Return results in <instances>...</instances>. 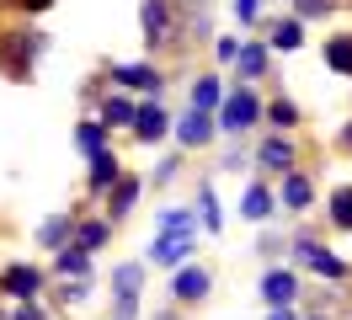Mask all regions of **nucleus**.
Wrapping results in <instances>:
<instances>
[{
  "label": "nucleus",
  "instance_id": "nucleus-20",
  "mask_svg": "<svg viewBox=\"0 0 352 320\" xmlns=\"http://www.w3.org/2000/svg\"><path fill=\"white\" fill-rule=\"evenodd\" d=\"M118 81H123V85H150L155 75H150V70H123V75H118Z\"/></svg>",
  "mask_w": 352,
  "mask_h": 320
},
{
  "label": "nucleus",
  "instance_id": "nucleus-28",
  "mask_svg": "<svg viewBox=\"0 0 352 320\" xmlns=\"http://www.w3.org/2000/svg\"><path fill=\"white\" fill-rule=\"evenodd\" d=\"M272 320H288V315H272Z\"/></svg>",
  "mask_w": 352,
  "mask_h": 320
},
{
  "label": "nucleus",
  "instance_id": "nucleus-13",
  "mask_svg": "<svg viewBox=\"0 0 352 320\" xmlns=\"http://www.w3.org/2000/svg\"><path fill=\"white\" fill-rule=\"evenodd\" d=\"M288 160H294V149H288V145H267L262 149V166H272V171H283Z\"/></svg>",
  "mask_w": 352,
  "mask_h": 320
},
{
  "label": "nucleus",
  "instance_id": "nucleus-12",
  "mask_svg": "<svg viewBox=\"0 0 352 320\" xmlns=\"http://www.w3.org/2000/svg\"><path fill=\"white\" fill-rule=\"evenodd\" d=\"M112 176H118V166H112V155H102V149H96V166H91V182H96V187H107Z\"/></svg>",
  "mask_w": 352,
  "mask_h": 320
},
{
  "label": "nucleus",
  "instance_id": "nucleus-7",
  "mask_svg": "<svg viewBox=\"0 0 352 320\" xmlns=\"http://www.w3.org/2000/svg\"><path fill=\"white\" fill-rule=\"evenodd\" d=\"M299 256H305L309 267H320V273H331V277L342 273V262H336V256H326V251H315V246H309V240H305V246H299Z\"/></svg>",
  "mask_w": 352,
  "mask_h": 320
},
{
  "label": "nucleus",
  "instance_id": "nucleus-9",
  "mask_svg": "<svg viewBox=\"0 0 352 320\" xmlns=\"http://www.w3.org/2000/svg\"><path fill=\"white\" fill-rule=\"evenodd\" d=\"M331 219H336L342 230H352V187H342L336 198H331Z\"/></svg>",
  "mask_w": 352,
  "mask_h": 320
},
{
  "label": "nucleus",
  "instance_id": "nucleus-26",
  "mask_svg": "<svg viewBox=\"0 0 352 320\" xmlns=\"http://www.w3.org/2000/svg\"><path fill=\"white\" fill-rule=\"evenodd\" d=\"M11 6H16V11H48L54 0H11Z\"/></svg>",
  "mask_w": 352,
  "mask_h": 320
},
{
  "label": "nucleus",
  "instance_id": "nucleus-3",
  "mask_svg": "<svg viewBox=\"0 0 352 320\" xmlns=\"http://www.w3.org/2000/svg\"><path fill=\"white\" fill-rule=\"evenodd\" d=\"M0 283H6V294H38V273H32V267H11V273L0 277Z\"/></svg>",
  "mask_w": 352,
  "mask_h": 320
},
{
  "label": "nucleus",
  "instance_id": "nucleus-5",
  "mask_svg": "<svg viewBox=\"0 0 352 320\" xmlns=\"http://www.w3.org/2000/svg\"><path fill=\"white\" fill-rule=\"evenodd\" d=\"M326 64H336L342 75H352V38H336V43H326Z\"/></svg>",
  "mask_w": 352,
  "mask_h": 320
},
{
  "label": "nucleus",
  "instance_id": "nucleus-25",
  "mask_svg": "<svg viewBox=\"0 0 352 320\" xmlns=\"http://www.w3.org/2000/svg\"><path fill=\"white\" fill-rule=\"evenodd\" d=\"M272 123H294V107H288V102H272Z\"/></svg>",
  "mask_w": 352,
  "mask_h": 320
},
{
  "label": "nucleus",
  "instance_id": "nucleus-17",
  "mask_svg": "<svg viewBox=\"0 0 352 320\" xmlns=\"http://www.w3.org/2000/svg\"><path fill=\"white\" fill-rule=\"evenodd\" d=\"M267 209H272V198H267L262 187H251V198H245V213H251V219H262Z\"/></svg>",
  "mask_w": 352,
  "mask_h": 320
},
{
  "label": "nucleus",
  "instance_id": "nucleus-8",
  "mask_svg": "<svg viewBox=\"0 0 352 320\" xmlns=\"http://www.w3.org/2000/svg\"><path fill=\"white\" fill-rule=\"evenodd\" d=\"M267 299H272V304H288V299H294V277L272 273V277H267Z\"/></svg>",
  "mask_w": 352,
  "mask_h": 320
},
{
  "label": "nucleus",
  "instance_id": "nucleus-11",
  "mask_svg": "<svg viewBox=\"0 0 352 320\" xmlns=\"http://www.w3.org/2000/svg\"><path fill=\"white\" fill-rule=\"evenodd\" d=\"M133 283H139V273H133V267H123V273H118V294H123V315L133 310V294H139Z\"/></svg>",
  "mask_w": 352,
  "mask_h": 320
},
{
  "label": "nucleus",
  "instance_id": "nucleus-4",
  "mask_svg": "<svg viewBox=\"0 0 352 320\" xmlns=\"http://www.w3.org/2000/svg\"><path fill=\"white\" fill-rule=\"evenodd\" d=\"M203 294H208V273H203V267L176 277V299H203Z\"/></svg>",
  "mask_w": 352,
  "mask_h": 320
},
{
  "label": "nucleus",
  "instance_id": "nucleus-10",
  "mask_svg": "<svg viewBox=\"0 0 352 320\" xmlns=\"http://www.w3.org/2000/svg\"><path fill=\"white\" fill-rule=\"evenodd\" d=\"M155 256H160V262H176V256H187V235H166V240L155 246Z\"/></svg>",
  "mask_w": 352,
  "mask_h": 320
},
{
  "label": "nucleus",
  "instance_id": "nucleus-24",
  "mask_svg": "<svg viewBox=\"0 0 352 320\" xmlns=\"http://www.w3.org/2000/svg\"><path fill=\"white\" fill-rule=\"evenodd\" d=\"M241 64L251 70V75H256V70H262V48H245V54H241Z\"/></svg>",
  "mask_w": 352,
  "mask_h": 320
},
{
  "label": "nucleus",
  "instance_id": "nucleus-14",
  "mask_svg": "<svg viewBox=\"0 0 352 320\" xmlns=\"http://www.w3.org/2000/svg\"><path fill=\"white\" fill-rule=\"evenodd\" d=\"M283 198H288V209H305V203H309V182H305V176H294Z\"/></svg>",
  "mask_w": 352,
  "mask_h": 320
},
{
  "label": "nucleus",
  "instance_id": "nucleus-16",
  "mask_svg": "<svg viewBox=\"0 0 352 320\" xmlns=\"http://www.w3.org/2000/svg\"><path fill=\"white\" fill-rule=\"evenodd\" d=\"M144 27H150V38H160V27H166V6H160V0L144 6Z\"/></svg>",
  "mask_w": 352,
  "mask_h": 320
},
{
  "label": "nucleus",
  "instance_id": "nucleus-19",
  "mask_svg": "<svg viewBox=\"0 0 352 320\" xmlns=\"http://www.w3.org/2000/svg\"><path fill=\"white\" fill-rule=\"evenodd\" d=\"M102 240H107L102 224H86V230H80V246H86V251H91V246H102Z\"/></svg>",
  "mask_w": 352,
  "mask_h": 320
},
{
  "label": "nucleus",
  "instance_id": "nucleus-6",
  "mask_svg": "<svg viewBox=\"0 0 352 320\" xmlns=\"http://www.w3.org/2000/svg\"><path fill=\"white\" fill-rule=\"evenodd\" d=\"M133 128H139V139H155V134H166V112H160V107H144Z\"/></svg>",
  "mask_w": 352,
  "mask_h": 320
},
{
  "label": "nucleus",
  "instance_id": "nucleus-18",
  "mask_svg": "<svg viewBox=\"0 0 352 320\" xmlns=\"http://www.w3.org/2000/svg\"><path fill=\"white\" fill-rule=\"evenodd\" d=\"M182 139H187V145H203V139H208V123H203V118L182 123Z\"/></svg>",
  "mask_w": 352,
  "mask_h": 320
},
{
  "label": "nucleus",
  "instance_id": "nucleus-27",
  "mask_svg": "<svg viewBox=\"0 0 352 320\" xmlns=\"http://www.w3.org/2000/svg\"><path fill=\"white\" fill-rule=\"evenodd\" d=\"M342 145H347V149H352V128H347V134H342Z\"/></svg>",
  "mask_w": 352,
  "mask_h": 320
},
{
  "label": "nucleus",
  "instance_id": "nucleus-2",
  "mask_svg": "<svg viewBox=\"0 0 352 320\" xmlns=\"http://www.w3.org/2000/svg\"><path fill=\"white\" fill-rule=\"evenodd\" d=\"M245 123H256V96H230L224 102V128H245Z\"/></svg>",
  "mask_w": 352,
  "mask_h": 320
},
{
  "label": "nucleus",
  "instance_id": "nucleus-1",
  "mask_svg": "<svg viewBox=\"0 0 352 320\" xmlns=\"http://www.w3.org/2000/svg\"><path fill=\"white\" fill-rule=\"evenodd\" d=\"M32 32H0V70L11 75V81H27V70H32Z\"/></svg>",
  "mask_w": 352,
  "mask_h": 320
},
{
  "label": "nucleus",
  "instance_id": "nucleus-21",
  "mask_svg": "<svg viewBox=\"0 0 352 320\" xmlns=\"http://www.w3.org/2000/svg\"><path fill=\"white\" fill-rule=\"evenodd\" d=\"M133 192H139V182H123V187H118V203H112V209L123 213V209H129V203H133Z\"/></svg>",
  "mask_w": 352,
  "mask_h": 320
},
{
  "label": "nucleus",
  "instance_id": "nucleus-15",
  "mask_svg": "<svg viewBox=\"0 0 352 320\" xmlns=\"http://www.w3.org/2000/svg\"><path fill=\"white\" fill-rule=\"evenodd\" d=\"M272 43H278V48H299V21H283V27H272Z\"/></svg>",
  "mask_w": 352,
  "mask_h": 320
},
{
  "label": "nucleus",
  "instance_id": "nucleus-22",
  "mask_svg": "<svg viewBox=\"0 0 352 320\" xmlns=\"http://www.w3.org/2000/svg\"><path fill=\"white\" fill-rule=\"evenodd\" d=\"M214 96H219V91H214V81H203L198 91H192V102H198V107H208V102H214Z\"/></svg>",
  "mask_w": 352,
  "mask_h": 320
},
{
  "label": "nucleus",
  "instance_id": "nucleus-23",
  "mask_svg": "<svg viewBox=\"0 0 352 320\" xmlns=\"http://www.w3.org/2000/svg\"><path fill=\"white\" fill-rule=\"evenodd\" d=\"M123 118H133L129 102H107V123H123Z\"/></svg>",
  "mask_w": 352,
  "mask_h": 320
}]
</instances>
